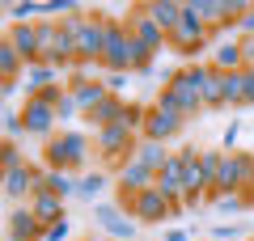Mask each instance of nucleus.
Masks as SVG:
<instances>
[{"mask_svg": "<svg viewBox=\"0 0 254 241\" xmlns=\"http://www.w3.org/2000/svg\"><path fill=\"white\" fill-rule=\"evenodd\" d=\"M182 9H187V0H148V4H144V13L165 30V38H170L174 26L182 21Z\"/></svg>", "mask_w": 254, "mask_h": 241, "instance_id": "obj_19", "label": "nucleus"}, {"mask_svg": "<svg viewBox=\"0 0 254 241\" xmlns=\"http://www.w3.org/2000/svg\"><path fill=\"white\" fill-rule=\"evenodd\" d=\"M68 237H72V220H68V216L43 229V241H68Z\"/></svg>", "mask_w": 254, "mask_h": 241, "instance_id": "obj_32", "label": "nucleus"}, {"mask_svg": "<svg viewBox=\"0 0 254 241\" xmlns=\"http://www.w3.org/2000/svg\"><path fill=\"white\" fill-rule=\"evenodd\" d=\"M187 127V115H178V110H170V106H148V119H144V131L140 135H148V140H174V135Z\"/></svg>", "mask_w": 254, "mask_h": 241, "instance_id": "obj_12", "label": "nucleus"}, {"mask_svg": "<svg viewBox=\"0 0 254 241\" xmlns=\"http://www.w3.org/2000/svg\"><path fill=\"white\" fill-rule=\"evenodd\" d=\"M26 135V123H21V110L4 106V144H17Z\"/></svg>", "mask_w": 254, "mask_h": 241, "instance_id": "obj_30", "label": "nucleus"}, {"mask_svg": "<svg viewBox=\"0 0 254 241\" xmlns=\"http://www.w3.org/2000/svg\"><path fill=\"white\" fill-rule=\"evenodd\" d=\"M212 68H220V72H242V68H246V47H242V43H220Z\"/></svg>", "mask_w": 254, "mask_h": 241, "instance_id": "obj_25", "label": "nucleus"}, {"mask_svg": "<svg viewBox=\"0 0 254 241\" xmlns=\"http://www.w3.org/2000/svg\"><path fill=\"white\" fill-rule=\"evenodd\" d=\"M4 241H43V220L30 212V203H21V207L9 212V233H4Z\"/></svg>", "mask_w": 254, "mask_h": 241, "instance_id": "obj_14", "label": "nucleus"}, {"mask_svg": "<svg viewBox=\"0 0 254 241\" xmlns=\"http://www.w3.org/2000/svg\"><path fill=\"white\" fill-rule=\"evenodd\" d=\"M225 190H250L254 195V157L250 152H225L220 161V178L212 186V195H225Z\"/></svg>", "mask_w": 254, "mask_h": 241, "instance_id": "obj_4", "label": "nucleus"}, {"mask_svg": "<svg viewBox=\"0 0 254 241\" xmlns=\"http://www.w3.org/2000/svg\"><path fill=\"white\" fill-rule=\"evenodd\" d=\"M178 161H182V186H187L182 207H199L203 199H212L208 178H203V170H199V148H195V144H182V148H178Z\"/></svg>", "mask_w": 254, "mask_h": 241, "instance_id": "obj_6", "label": "nucleus"}, {"mask_svg": "<svg viewBox=\"0 0 254 241\" xmlns=\"http://www.w3.org/2000/svg\"><path fill=\"white\" fill-rule=\"evenodd\" d=\"M68 89H72V98H76V106H81V115H93V110L110 98L106 80H102V76H85V68L76 72V76H68Z\"/></svg>", "mask_w": 254, "mask_h": 241, "instance_id": "obj_11", "label": "nucleus"}, {"mask_svg": "<svg viewBox=\"0 0 254 241\" xmlns=\"http://www.w3.org/2000/svg\"><path fill=\"white\" fill-rule=\"evenodd\" d=\"M26 68H30V63L13 51V43L0 38V72H4V80H21V72H26Z\"/></svg>", "mask_w": 254, "mask_h": 241, "instance_id": "obj_27", "label": "nucleus"}, {"mask_svg": "<svg viewBox=\"0 0 254 241\" xmlns=\"http://www.w3.org/2000/svg\"><path fill=\"white\" fill-rule=\"evenodd\" d=\"M17 110H21V123H26V135H38V140H51L55 135L60 115H55V106L47 98H26Z\"/></svg>", "mask_w": 254, "mask_h": 241, "instance_id": "obj_8", "label": "nucleus"}, {"mask_svg": "<svg viewBox=\"0 0 254 241\" xmlns=\"http://www.w3.org/2000/svg\"><path fill=\"white\" fill-rule=\"evenodd\" d=\"M131 157H136L140 165H148L153 174H161L165 165H170V157H174V152L165 148L161 140H148V135H140V140H136V152H131Z\"/></svg>", "mask_w": 254, "mask_h": 241, "instance_id": "obj_20", "label": "nucleus"}, {"mask_svg": "<svg viewBox=\"0 0 254 241\" xmlns=\"http://www.w3.org/2000/svg\"><path fill=\"white\" fill-rule=\"evenodd\" d=\"M229 98H225V72L220 68H208V80H203V110H225Z\"/></svg>", "mask_w": 254, "mask_h": 241, "instance_id": "obj_23", "label": "nucleus"}, {"mask_svg": "<svg viewBox=\"0 0 254 241\" xmlns=\"http://www.w3.org/2000/svg\"><path fill=\"white\" fill-rule=\"evenodd\" d=\"M106 182H110V178H106L102 170H89L81 182H76V195H81V199H98L102 190H106Z\"/></svg>", "mask_w": 254, "mask_h": 241, "instance_id": "obj_28", "label": "nucleus"}, {"mask_svg": "<svg viewBox=\"0 0 254 241\" xmlns=\"http://www.w3.org/2000/svg\"><path fill=\"white\" fill-rule=\"evenodd\" d=\"M0 165H4V174H13V170H21V165H30L26 152H21V144H4V148H0Z\"/></svg>", "mask_w": 254, "mask_h": 241, "instance_id": "obj_31", "label": "nucleus"}, {"mask_svg": "<svg viewBox=\"0 0 254 241\" xmlns=\"http://www.w3.org/2000/svg\"><path fill=\"white\" fill-rule=\"evenodd\" d=\"M237 30H246V38H254V9H250V13H246V17H242V21H237Z\"/></svg>", "mask_w": 254, "mask_h": 241, "instance_id": "obj_37", "label": "nucleus"}, {"mask_svg": "<svg viewBox=\"0 0 254 241\" xmlns=\"http://www.w3.org/2000/svg\"><path fill=\"white\" fill-rule=\"evenodd\" d=\"M55 115H60V119H76V115H81V106H76L72 89H68V93H64V98H60V106H55Z\"/></svg>", "mask_w": 254, "mask_h": 241, "instance_id": "obj_33", "label": "nucleus"}, {"mask_svg": "<svg viewBox=\"0 0 254 241\" xmlns=\"http://www.w3.org/2000/svg\"><path fill=\"white\" fill-rule=\"evenodd\" d=\"M237 131H242L237 123H229V127H225V140H220V144H225V152H233V144H237Z\"/></svg>", "mask_w": 254, "mask_h": 241, "instance_id": "obj_36", "label": "nucleus"}, {"mask_svg": "<svg viewBox=\"0 0 254 241\" xmlns=\"http://www.w3.org/2000/svg\"><path fill=\"white\" fill-rule=\"evenodd\" d=\"M246 241H254V237H246Z\"/></svg>", "mask_w": 254, "mask_h": 241, "instance_id": "obj_40", "label": "nucleus"}, {"mask_svg": "<svg viewBox=\"0 0 254 241\" xmlns=\"http://www.w3.org/2000/svg\"><path fill=\"white\" fill-rule=\"evenodd\" d=\"M102 80H106V89H110V93L119 98V93H123V85H127V72H106Z\"/></svg>", "mask_w": 254, "mask_h": 241, "instance_id": "obj_35", "label": "nucleus"}, {"mask_svg": "<svg viewBox=\"0 0 254 241\" xmlns=\"http://www.w3.org/2000/svg\"><path fill=\"white\" fill-rule=\"evenodd\" d=\"M208 38H212V30L203 26V17L187 4V9H182V21L174 26V34H170V47L178 55H199L203 47H208Z\"/></svg>", "mask_w": 254, "mask_h": 241, "instance_id": "obj_5", "label": "nucleus"}, {"mask_svg": "<svg viewBox=\"0 0 254 241\" xmlns=\"http://www.w3.org/2000/svg\"><path fill=\"white\" fill-rule=\"evenodd\" d=\"M242 47H246V63L254 68V38H242Z\"/></svg>", "mask_w": 254, "mask_h": 241, "instance_id": "obj_39", "label": "nucleus"}, {"mask_svg": "<svg viewBox=\"0 0 254 241\" xmlns=\"http://www.w3.org/2000/svg\"><path fill=\"white\" fill-rule=\"evenodd\" d=\"M242 224H216V229H212V237H216V241H237V237H242Z\"/></svg>", "mask_w": 254, "mask_h": 241, "instance_id": "obj_34", "label": "nucleus"}, {"mask_svg": "<svg viewBox=\"0 0 254 241\" xmlns=\"http://www.w3.org/2000/svg\"><path fill=\"white\" fill-rule=\"evenodd\" d=\"M115 186H119V199H136L140 190H148V186H157V174L148 170V165H140L136 157L131 161H123V165H119V174H115Z\"/></svg>", "mask_w": 254, "mask_h": 241, "instance_id": "obj_10", "label": "nucleus"}, {"mask_svg": "<svg viewBox=\"0 0 254 241\" xmlns=\"http://www.w3.org/2000/svg\"><path fill=\"white\" fill-rule=\"evenodd\" d=\"M30 212H34L38 220H43V229H47V224L64 220V199L51 195V190H34V195H30Z\"/></svg>", "mask_w": 254, "mask_h": 241, "instance_id": "obj_21", "label": "nucleus"}, {"mask_svg": "<svg viewBox=\"0 0 254 241\" xmlns=\"http://www.w3.org/2000/svg\"><path fill=\"white\" fill-rule=\"evenodd\" d=\"M254 203L250 190H225V195H212V212L229 216V212H246V207Z\"/></svg>", "mask_w": 254, "mask_h": 241, "instance_id": "obj_26", "label": "nucleus"}, {"mask_svg": "<svg viewBox=\"0 0 254 241\" xmlns=\"http://www.w3.org/2000/svg\"><path fill=\"white\" fill-rule=\"evenodd\" d=\"M51 85H60V68H51V63H30V68L21 72L26 98H38V93H47Z\"/></svg>", "mask_w": 254, "mask_h": 241, "instance_id": "obj_18", "label": "nucleus"}, {"mask_svg": "<svg viewBox=\"0 0 254 241\" xmlns=\"http://www.w3.org/2000/svg\"><path fill=\"white\" fill-rule=\"evenodd\" d=\"M157 190H161V195L170 199V203L178 207V212H187V207H182V199H187V186H182V161H178V152H174V157H170V165H165V170L157 174Z\"/></svg>", "mask_w": 254, "mask_h": 241, "instance_id": "obj_16", "label": "nucleus"}, {"mask_svg": "<svg viewBox=\"0 0 254 241\" xmlns=\"http://www.w3.org/2000/svg\"><path fill=\"white\" fill-rule=\"evenodd\" d=\"M4 43H13V51H17L26 63H43V43H38L34 26H9L4 30Z\"/></svg>", "mask_w": 254, "mask_h": 241, "instance_id": "obj_15", "label": "nucleus"}, {"mask_svg": "<svg viewBox=\"0 0 254 241\" xmlns=\"http://www.w3.org/2000/svg\"><path fill=\"white\" fill-rule=\"evenodd\" d=\"M123 21H127V30H131V38H136V43L144 47V51L153 55V60L161 55V47H170V38H165V30L157 26V21L148 17V13H144V4H140V9H131V13H127Z\"/></svg>", "mask_w": 254, "mask_h": 241, "instance_id": "obj_9", "label": "nucleus"}, {"mask_svg": "<svg viewBox=\"0 0 254 241\" xmlns=\"http://www.w3.org/2000/svg\"><path fill=\"white\" fill-rule=\"evenodd\" d=\"M76 182L81 178H72V174H64V170H43V178H38V190H51V195H60L64 203L76 195Z\"/></svg>", "mask_w": 254, "mask_h": 241, "instance_id": "obj_22", "label": "nucleus"}, {"mask_svg": "<svg viewBox=\"0 0 254 241\" xmlns=\"http://www.w3.org/2000/svg\"><path fill=\"white\" fill-rule=\"evenodd\" d=\"M165 241H190V233L187 229H170V233H165Z\"/></svg>", "mask_w": 254, "mask_h": 241, "instance_id": "obj_38", "label": "nucleus"}, {"mask_svg": "<svg viewBox=\"0 0 254 241\" xmlns=\"http://www.w3.org/2000/svg\"><path fill=\"white\" fill-rule=\"evenodd\" d=\"M208 68L212 63H187V68H178L170 76V85L161 89V98H157V106H170L178 110V115H199L203 110V80H208Z\"/></svg>", "mask_w": 254, "mask_h": 241, "instance_id": "obj_1", "label": "nucleus"}, {"mask_svg": "<svg viewBox=\"0 0 254 241\" xmlns=\"http://www.w3.org/2000/svg\"><path fill=\"white\" fill-rule=\"evenodd\" d=\"M93 220H98L115 241H131V237H136V220H131L119 203H98V207H93Z\"/></svg>", "mask_w": 254, "mask_h": 241, "instance_id": "obj_13", "label": "nucleus"}, {"mask_svg": "<svg viewBox=\"0 0 254 241\" xmlns=\"http://www.w3.org/2000/svg\"><path fill=\"white\" fill-rule=\"evenodd\" d=\"M123 115H127V102L110 93V98L102 102V106L93 110V115H85V119H89V123H93V131H98V127H110V123H119V119H123Z\"/></svg>", "mask_w": 254, "mask_h": 241, "instance_id": "obj_24", "label": "nucleus"}, {"mask_svg": "<svg viewBox=\"0 0 254 241\" xmlns=\"http://www.w3.org/2000/svg\"><path fill=\"white\" fill-rule=\"evenodd\" d=\"M136 140H140V135L127 127V119H119V123L98 127V131H93L98 157H102V161H110V165H123V161H131V152H136Z\"/></svg>", "mask_w": 254, "mask_h": 241, "instance_id": "obj_3", "label": "nucleus"}, {"mask_svg": "<svg viewBox=\"0 0 254 241\" xmlns=\"http://www.w3.org/2000/svg\"><path fill=\"white\" fill-rule=\"evenodd\" d=\"M220 161H225V152H216V148L199 152V170H203V178H208V190L216 186V178H220Z\"/></svg>", "mask_w": 254, "mask_h": 241, "instance_id": "obj_29", "label": "nucleus"}, {"mask_svg": "<svg viewBox=\"0 0 254 241\" xmlns=\"http://www.w3.org/2000/svg\"><path fill=\"white\" fill-rule=\"evenodd\" d=\"M89 165V135L85 131H60L47 140V170L76 174Z\"/></svg>", "mask_w": 254, "mask_h": 241, "instance_id": "obj_2", "label": "nucleus"}, {"mask_svg": "<svg viewBox=\"0 0 254 241\" xmlns=\"http://www.w3.org/2000/svg\"><path fill=\"white\" fill-rule=\"evenodd\" d=\"M38 178H43V170L21 165V170L4 174V195H9V199H26V203H30V195L38 190Z\"/></svg>", "mask_w": 254, "mask_h": 241, "instance_id": "obj_17", "label": "nucleus"}, {"mask_svg": "<svg viewBox=\"0 0 254 241\" xmlns=\"http://www.w3.org/2000/svg\"><path fill=\"white\" fill-rule=\"evenodd\" d=\"M123 207H127V216H131L136 224H161L165 216H178V207H174V203H170V199H165L157 186L140 190V195H136V199H127Z\"/></svg>", "mask_w": 254, "mask_h": 241, "instance_id": "obj_7", "label": "nucleus"}]
</instances>
